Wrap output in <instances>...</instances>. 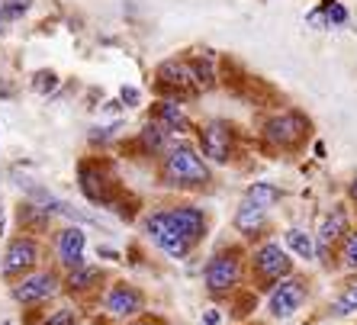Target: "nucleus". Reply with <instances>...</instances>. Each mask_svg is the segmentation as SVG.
<instances>
[{
    "mask_svg": "<svg viewBox=\"0 0 357 325\" xmlns=\"http://www.w3.org/2000/svg\"><path fill=\"white\" fill-rule=\"evenodd\" d=\"M209 216L203 206L193 203H174V206H158L142 216V232L161 255L174 261L190 258L197 245L206 239Z\"/></svg>",
    "mask_w": 357,
    "mask_h": 325,
    "instance_id": "nucleus-1",
    "label": "nucleus"
},
{
    "mask_svg": "<svg viewBox=\"0 0 357 325\" xmlns=\"http://www.w3.org/2000/svg\"><path fill=\"white\" fill-rule=\"evenodd\" d=\"M158 183L167 190H181V193H193V190H206L213 183V171L209 161L199 155L197 142L190 139H177L171 149L158 158Z\"/></svg>",
    "mask_w": 357,
    "mask_h": 325,
    "instance_id": "nucleus-2",
    "label": "nucleus"
},
{
    "mask_svg": "<svg viewBox=\"0 0 357 325\" xmlns=\"http://www.w3.org/2000/svg\"><path fill=\"white\" fill-rule=\"evenodd\" d=\"M77 187H81L84 200L93 203V206H107L123 213V200H129L116 177V167L107 158H84L77 165Z\"/></svg>",
    "mask_w": 357,
    "mask_h": 325,
    "instance_id": "nucleus-3",
    "label": "nucleus"
},
{
    "mask_svg": "<svg viewBox=\"0 0 357 325\" xmlns=\"http://www.w3.org/2000/svg\"><path fill=\"white\" fill-rule=\"evenodd\" d=\"M245 280V251L241 245H229V248L213 251L203 264V287L213 300L232 296Z\"/></svg>",
    "mask_w": 357,
    "mask_h": 325,
    "instance_id": "nucleus-4",
    "label": "nucleus"
},
{
    "mask_svg": "<svg viewBox=\"0 0 357 325\" xmlns=\"http://www.w3.org/2000/svg\"><path fill=\"white\" fill-rule=\"evenodd\" d=\"M59 293H65V280H61L59 267H39L33 274H26L23 280L10 284V300L20 309H26V312L49 306Z\"/></svg>",
    "mask_w": 357,
    "mask_h": 325,
    "instance_id": "nucleus-5",
    "label": "nucleus"
},
{
    "mask_svg": "<svg viewBox=\"0 0 357 325\" xmlns=\"http://www.w3.org/2000/svg\"><path fill=\"white\" fill-rule=\"evenodd\" d=\"M42 258H45V248H42L39 235H26V232L10 235L7 245H3V255H0V277L7 284H17L26 274L39 271Z\"/></svg>",
    "mask_w": 357,
    "mask_h": 325,
    "instance_id": "nucleus-6",
    "label": "nucleus"
},
{
    "mask_svg": "<svg viewBox=\"0 0 357 325\" xmlns=\"http://www.w3.org/2000/svg\"><path fill=\"white\" fill-rule=\"evenodd\" d=\"M248 267H251V280L261 290H274L280 280L293 277V258L280 242H261L248 255Z\"/></svg>",
    "mask_w": 357,
    "mask_h": 325,
    "instance_id": "nucleus-7",
    "label": "nucleus"
},
{
    "mask_svg": "<svg viewBox=\"0 0 357 325\" xmlns=\"http://www.w3.org/2000/svg\"><path fill=\"white\" fill-rule=\"evenodd\" d=\"M100 309H103L107 319L126 325V322H132V319L149 312V300H145V290H142V287L129 284V280H113V284L103 287Z\"/></svg>",
    "mask_w": 357,
    "mask_h": 325,
    "instance_id": "nucleus-8",
    "label": "nucleus"
},
{
    "mask_svg": "<svg viewBox=\"0 0 357 325\" xmlns=\"http://www.w3.org/2000/svg\"><path fill=\"white\" fill-rule=\"evenodd\" d=\"M197 149L209 165H229L238 151V129L229 119H209L197 129Z\"/></svg>",
    "mask_w": 357,
    "mask_h": 325,
    "instance_id": "nucleus-9",
    "label": "nucleus"
},
{
    "mask_svg": "<svg viewBox=\"0 0 357 325\" xmlns=\"http://www.w3.org/2000/svg\"><path fill=\"white\" fill-rule=\"evenodd\" d=\"M306 133H309V119L296 109H283L277 116H271L261 129V139L264 145L277 151H296L299 145L306 142Z\"/></svg>",
    "mask_w": 357,
    "mask_h": 325,
    "instance_id": "nucleus-10",
    "label": "nucleus"
},
{
    "mask_svg": "<svg viewBox=\"0 0 357 325\" xmlns=\"http://www.w3.org/2000/svg\"><path fill=\"white\" fill-rule=\"evenodd\" d=\"M155 91L161 93V100H177L183 103L187 97H197L199 87L193 81L190 61L187 59H167L155 68Z\"/></svg>",
    "mask_w": 357,
    "mask_h": 325,
    "instance_id": "nucleus-11",
    "label": "nucleus"
},
{
    "mask_svg": "<svg viewBox=\"0 0 357 325\" xmlns=\"http://www.w3.org/2000/svg\"><path fill=\"white\" fill-rule=\"evenodd\" d=\"M351 232V206L348 203H338V206H332L328 213L322 216V222H319L316 229V258L322 267L332 264V255L338 251V245L344 242V235Z\"/></svg>",
    "mask_w": 357,
    "mask_h": 325,
    "instance_id": "nucleus-12",
    "label": "nucleus"
},
{
    "mask_svg": "<svg viewBox=\"0 0 357 325\" xmlns=\"http://www.w3.org/2000/svg\"><path fill=\"white\" fill-rule=\"evenodd\" d=\"M52 255H55V267L61 274L87 264V232H84V225H61L59 232L52 235Z\"/></svg>",
    "mask_w": 357,
    "mask_h": 325,
    "instance_id": "nucleus-13",
    "label": "nucleus"
},
{
    "mask_svg": "<svg viewBox=\"0 0 357 325\" xmlns=\"http://www.w3.org/2000/svg\"><path fill=\"white\" fill-rule=\"evenodd\" d=\"M309 296V287L306 280H299V277H287L274 290H267V309H271V316L274 319H290L296 316L303 303Z\"/></svg>",
    "mask_w": 357,
    "mask_h": 325,
    "instance_id": "nucleus-14",
    "label": "nucleus"
},
{
    "mask_svg": "<svg viewBox=\"0 0 357 325\" xmlns=\"http://www.w3.org/2000/svg\"><path fill=\"white\" fill-rule=\"evenodd\" d=\"M149 119L155 126H161V129H167V133L174 135V139H183V135L193 133V123L190 116H187V109H183V103L177 100H155L149 109Z\"/></svg>",
    "mask_w": 357,
    "mask_h": 325,
    "instance_id": "nucleus-15",
    "label": "nucleus"
},
{
    "mask_svg": "<svg viewBox=\"0 0 357 325\" xmlns=\"http://www.w3.org/2000/svg\"><path fill=\"white\" fill-rule=\"evenodd\" d=\"M61 280H65V293H68V296L84 300V296L100 293V287L107 284V274H103V267H97V264H81V267H75V271H65V274H61Z\"/></svg>",
    "mask_w": 357,
    "mask_h": 325,
    "instance_id": "nucleus-16",
    "label": "nucleus"
},
{
    "mask_svg": "<svg viewBox=\"0 0 357 325\" xmlns=\"http://www.w3.org/2000/svg\"><path fill=\"white\" fill-rule=\"evenodd\" d=\"M174 142H177V139L167 133V129H161V126H155V123L149 119V123H145L139 133H135L132 151H135V155H142V158H155V161H158L161 155H165V151L171 149Z\"/></svg>",
    "mask_w": 357,
    "mask_h": 325,
    "instance_id": "nucleus-17",
    "label": "nucleus"
},
{
    "mask_svg": "<svg viewBox=\"0 0 357 325\" xmlns=\"http://www.w3.org/2000/svg\"><path fill=\"white\" fill-rule=\"evenodd\" d=\"M52 213L42 203H36V200H23L17 206V229L20 232H26V235H42V232H49L52 229Z\"/></svg>",
    "mask_w": 357,
    "mask_h": 325,
    "instance_id": "nucleus-18",
    "label": "nucleus"
},
{
    "mask_svg": "<svg viewBox=\"0 0 357 325\" xmlns=\"http://www.w3.org/2000/svg\"><path fill=\"white\" fill-rule=\"evenodd\" d=\"M267 213L271 209H261V206H251V203H238V209H235V232L245 235V239H255V235L261 232L267 225Z\"/></svg>",
    "mask_w": 357,
    "mask_h": 325,
    "instance_id": "nucleus-19",
    "label": "nucleus"
},
{
    "mask_svg": "<svg viewBox=\"0 0 357 325\" xmlns=\"http://www.w3.org/2000/svg\"><path fill=\"white\" fill-rule=\"evenodd\" d=\"M280 200H283V187H277V183H271V181L248 183V190L241 197V203H251V206H261V209L277 206Z\"/></svg>",
    "mask_w": 357,
    "mask_h": 325,
    "instance_id": "nucleus-20",
    "label": "nucleus"
},
{
    "mask_svg": "<svg viewBox=\"0 0 357 325\" xmlns=\"http://www.w3.org/2000/svg\"><path fill=\"white\" fill-rule=\"evenodd\" d=\"M283 242H287V248H290L296 258H306V261L316 258V239L309 232H303V229H296V225L283 232Z\"/></svg>",
    "mask_w": 357,
    "mask_h": 325,
    "instance_id": "nucleus-21",
    "label": "nucleus"
},
{
    "mask_svg": "<svg viewBox=\"0 0 357 325\" xmlns=\"http://www.w3.org/2000/svg\"><path fill=\"white\" fill-rule=\"evenodd\" d=\"M335 258H338V267H341V271H348V274H357V229H354V225H351V232L344 235V242L338 245Z\"/></svg>",
    "mask_w": 357,
    "mask_h": 325,
    "instance_id": "nucleus-22",
    "label": "nucleus"
},
{
    "mask_svg": "<svg viewBox=\"0 0 357 325\" xmlns=\"http://www.w3.org/2000/svg\"><path fill=\"white\" fill-rule=\"evenodd\" d=\"M328 312H332L335 319H348V316H354L357 312V280L354 284H348L344 290L335 296V303L328 306Z\"/></svg>",
    "mask_w": 357,
    "mask_h": 325,
    "instance_id": "nucleus-23",
    "label": "nucleus"
},
{
    "mask_svg": "<svg viewBox=\"0 0 357 325\" xmlns=\"http://www.w3.org/2000/svg\"><path fill=\"white\" fill-rule=\"evenodd\" d=\"M190 71L193 81H197L199 91H209L216 84V71H213V55H203V59H190Z\"/></svg>",
    "mask_w": 357,
    "mask_h": 325,
    "instance_id": "nucleus-24",
    "label": "nucleus"
},
{
    "mask_svg": "<svg viewBox=\"0 0 357 325\" xmlns=\"http://www.w3.org/2000/svg\"><path fill=\"white\" fill-rule=\"evenodd\" d=\"M39 325H81V309L77 306H55L52 312L39 319Z\"/></svg>",
    "mask_w": 357,
    "mask_h": 325,
    "instance_id": "nucleus-25",
    "label": "nucleus"
},
{
    "mask_svg": "<svg viewBox=\"0 0 357 325\" xmlns=\"http://www.w3.org/2000/svg\"><path fill=\"white\" fill-rule=\"evenodd\" d=\"M59 84H61V77L52 71V68H39L33 75V91L36 93H42V97H49V93H55L59 91Z\"/></svg>",
    "mask_w": 357,
    "mask_h": 325,
    "instance_id": "nucleus-26",
    "label": "nucleus"
},
{
    "mask_svg": "<svg viewBox=\"0 0 357 325\" xmlns=\"http://www.w3.org/2000/svg\"><path fill=\"white\" fill-rule=\"evenodd\" d=\"M33 10V0H0V17L3 23H17Z\"/></svg>",
    "mask_w": 357,
    "mask_h": 325,
    "instance_id": "nucleus-27",
    "label": "nucleus"
},
{
    "mask_svg": "<svg viewBox=\"0 0 357 325\" xmlns=\"http://www.w3.org/2000/svg\"><path fill=\"white\" fill-rule=\"evenodd\" d=\"M116 135H119V126H93L91 133H87V142L93 149H107V145L116 142Z\"/></svg>",
    "mask_w": 357,
    "mask_h": 325,
    "instance_id": "nucleus-28",
    "label": "nucleus"
},
{
    "mask_svg": "<svg viewBox=\"0 0 357 325\" xmlns=\"http://www.w3.org/2000/svg\"><path fill=\"white\" fill-rule=\"evenodd\" d=\"M319 10L325 13L328 26H344V23H348V10L341 7L338 0H322V3H319Z\"/></svg>",
    "mask_w": 357,
    "mask_h": 325,
    "instance_id": "nucleus-29",
    "label": "nucleus"
},
{
    "mask_svg": "<svg viewBox=\"0 0 357 325\" xmlns=\"http://www.w3.org/2000/svg\"><path fill=\"white\" fill-rule=\"evenodd\" d=\"M119 103H123V107H139V103H142V91H139V87H132V84H126L123 91H119Z\"/></svg>",
    "mask_w": 357,
    "mask_h": 325,
    "instance_id": "nucleus-30",
    "label": "nucleus"
},
{
    "mask_svg": "<svg viewBox=\"0 0 357 325\" xmlns=\"http://www.w3.org/2000/svg\"><path fill=\"white\" fill-rule=\"evenodd\" d=\"M126 325H167L161 316H155V312H145V316L132 319V322H126Z\"/></svg>",
    "mask_w": 357,
    "mask_h": 325,
    "instance_id": "nucleus-31",
    "label": "nucleus"
},
{
    "mask_svg": "<svg viewBox=\"0 0 357 325\" xmlns=\"http://www.w3.org/2000/svg\"><path fill=\"white\" fill-rule=\"evenodd\" d=\"M219 322H222V316H219V309H216V306L203 309V325H219Z\"/></svg>",
    "mask_w": 357,
    "mask_h": 325,
    "instance_id": "nucleus-32",
    "label": "nucleus"
},
{
    "mask_svg": "<svg viewBox=\"0 0 357 325\" xmlns=\"http://www.w3.org/2000/svg\"><path fill=\"white\" fill-rule=\"evenodd\" d=\"M309 23H312V26H316V29H322V26H328V20H325V13H322V10H312V13H309Z\"/></svg>",
    "mask_w": 357,
    "mask_h": 325,
    "instance_id": "nucleus-33",
    "label": "nucleus"
},
{
    "mask_svg": "<svg viewBox=\"0 0 357 325\" xmlns=\"http://www.w3.org/2000/svg\"><path fill=\"white\" fill-rule=\"evenodd\" d=\"M348 206H357V177L348 183Z\"/></svg>",
    "mask_w": 357,
    "mask_h": 325,
    "instance_id": "nucleus-34",
    "label": "nucleus"
},
{
    "mask_svg": "<svg viewBox=\"0 0 357 325\" xmlns=\"http://www.w3.org/2000/svg\"><path fill=\"white\" fill-rule=\"evenodd\" d=\"M100 258H107V261H119V251L116 248H97Z\"/></svg>",
    "mask_w": 357,
    "mask_h": 325,
    "instance_id": "nucleus-35",
    "label": "nucleus"
},
{
    "mask_svg": "<svg viewBox=\"0 0 357 325\" xmlns=\"http://www.w3.org/2000/svg\"><path fill=\"white\" fill-rule=\"evenodd\" d=\"M3 235H7V206L0 203V239H3Z\"/></svg>",
    "mask_w": 357,
    "mask_h": 325,
    "instance_id": "nucleus-36",
    "label": "nucleus"
},
{
    "mask_svg": "<svg viewBox=\"0 0 357 325\" xmlns=\"http://www.w3.org/2000/svg\"><path fill=\"white\" fill-rule=\"evenodd\" d=\"M3 29H7V23H3V17H0V36H3Z\"/></svg>",
    "mask_w": 357,
    "mask_h": 325,
    "instance_id": "nucleus-37",
    "label": "nucleus"
},
{
    "mask_svg": "<svg viewBox=\"0 0 357 325\" xmlns=\"http://www.w3.org/2000/svg\"><path fill=\"white\" fill-rule=\"evenodd\" d=\"M36 325H39V322H36Z\"/></svg>",
    "mask_w": 357,
    "mask_h": 325,
    "instance_id": "nucleus-38",
    "label": "nucleus"
}]
</instances>
